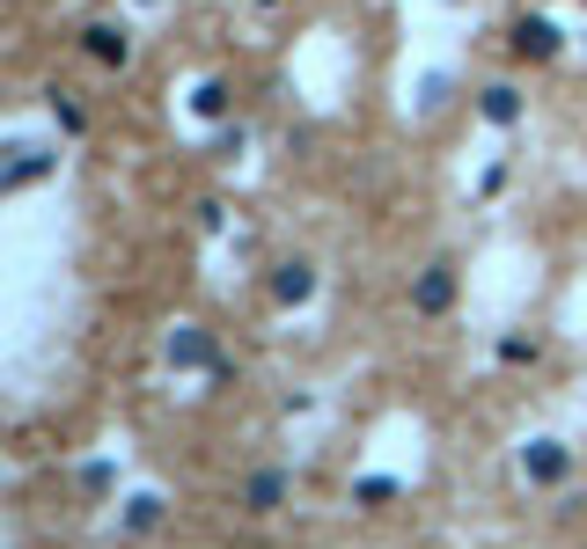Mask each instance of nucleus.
I'll return each mask as SVG.
<instances>
[{
	"label": "nucleus",
	"instance_id": "f257e3e1",
	"mask_svg": "<svg viewBox=\"0 0 587 549\" xmlns=\"http://www.w3.org/2000/svg\"><path fill=\"white\" fill-rule=\"evenodd\" d=\"M279 499H287V477H272V469H265V477H250V491H243L250 513H272Z\"/></svg>",
	"mask_w": 587,
	"mask_h": 549
},
{
	"label": "nucleus",
	"instance_id": "f03ea898",
	"mask_svg": "<svg viewBox=\"0 0 587 549\" xmlns=\"http://www.w3.org/2000/svg\"><path fill=\"white\" fill-rule=\"evenodd\" d=\"M529 477H543V483H551V477H565V454L551 447V440H543V447L529 454Z\"/></svg>",
	"mask_w": 587,
	"mask_h": 549
},
{
	"label": "nucleus",
	"instance_id": "7ed1b4c3",
	"mask_svg": "<svg viewBox=\"0 0 587 549\" xmlns=\"http://www.w3.org/2000/svg\"><path fill=\"white\" fill-rule=\"evenodd\" d=\"M440 301H448V279H440V271H434V279L418 287V308H440Z\"/></svg>",
	"mask_w": 587,
	"mask_h": 549
}]
</instances>
